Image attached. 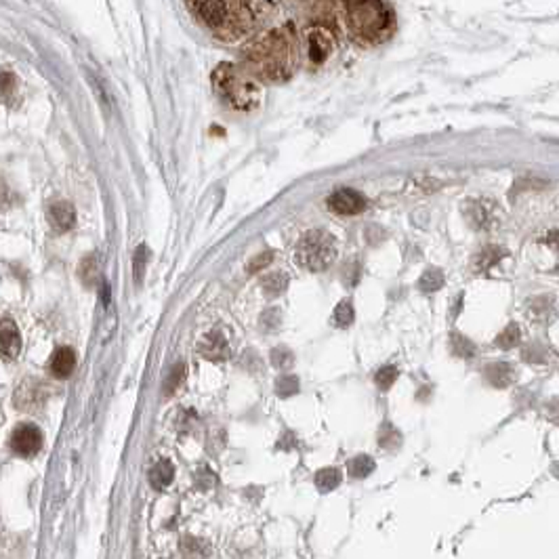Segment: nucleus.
Listing matches in <instances>:
<instances>
[{
    "mask_svg": "<svg viewBox=\"0 0 559 559\" xmlns=\"http://www.w3.org/2000/svg\"><path fill=\"white\" fill-rule=\"evenodd\" d=\"M375 460L370 458V456H366V454H360V456H356L351 463H349V475L351 477H366V475H370L372 471H375Z\"/></svg>",
    "mask_w": 559,
    "mask_h": 559,
    "instance_id": "nucleus-21",
    "label": "nucleus"
},
{
    "mask_svg": "<svg viewBox=\"0 0 559 559\" xmlns=\"http://www.w3.org/2000/svg\"><path fill=\"white\" fill-rule=\"evenodd\" d=\"M297 64L299 47L295 26L291 24L265 32L244 51V66L248 68V72L271 82L289 80Z\"/></svg>",
    "mask_w": 559,
    "mask_h": 559,
    "instance_id": "nucleus-1",
    "label": "nucleus"
},
{
    "mask_svg": "<svg viewBox=\"0 0 559 559\" xmlns=\"http://www.w3.org/2000/svg\"><path fill=\"white\" fill-rule=\"evenodd\" d=\"M488 381L496 387H507L513 379V366L509 364H490L486 368Z\"/></svg>",
    "mask_w": 559,
    "mask_h": 559,
    "instance_id": "nucleus-16",
    "label": "nucleus"
},
{
    "mask_svg": "<svg viewBox=\"0 0 559 559\" xmlns=\"http://www.w3.org/2000/svg\"><path fill=\"white\" fill-rule=\"evenodd\" d=\"M354 318H356V312H354V305H351V301H341L339 305H337V310H335V314H333V322H335V326H339V328H347L351 322H354Z\"/></svg>",
    "mask_w": 559,
    "mask_h": 559,
    "instance_id": "nucleus-20",
    "label": "nucleus"
},
{
    "mask_svg": "<svg viewBox=\"0 0 559 559\" xmlns=\"http://www.w3.org/2000/svg\"><path fill=\"white\" fill-rule=\"evenodd\" d=\"M286 284H289V277H286L284 273H271V275H267V277L263 280V289H265V293H267L269 297L280 295V293L284 291Z\"/></svg>",
    "mask_w": 559,
    "mask_h": 559,
    "instance_id": "nucleus-23",
    "label": "nucleus"
},
{
    "mask_svg": "<svg viewBox=\"0 0 559 559\" xmlns=\"http://www.w3.org/2000/svg\"><path fill=\"white\" fill-rule=\"evenodd\" d=\"M11 448L20 456H34L43 448V431L36 425L24 423L11 433Z\"/></svg>",
    "mask_w": 559,
    "mask_h": 559,
    "instance_id": "nucleus-7",
    "label": "nucleus"
},
{
    "mask_svg": "<svg viewBox=\"0 0 559 559\" xmlns=\"http://www.w3.org/2000/svg\"><path fill=\"white\" fill-rule=\"evenodd\" d=\"M328 206L337 215H358L366 208V198L362 194H358L356 189L343 187V189H337L328 198Z\"/></svg>",
    "mask_w": 559,
    "mask_h": 559,
    "instance_id": "nucleus-9",
    "label": "nucleus"
},
{
    "mask_svg": "<svg viewBox=\"0 0 559 559\" xmlns=\"http://www.w3.org/2000/svg\"><path fill=\"white\" fill-rule=\"evenodd\" d=\"M13 204H15V196H13L11 187L5 185V183H0V212L11 208Z\"/></svg>",
    "mask_w": 559,
    "mask_h": 559,
    "instance_id": "nucleus-32",
    "label": "nucleus"
},
{
    "mask_svg": "<svg viewBox=\"0 0 559 559\" xmlns=\"http://www.w3.org/2000/svg\"><path fill=\"white\" fill-rule=\"evenodd\" d=\"M337 259V244L328 231L312 229L297 244V261L310 271H322Z\"/></svg>",
    "mask_w": 559,
    "mask_h": 559,
    "instance_id": "nucleus-6",
    "label": "nucleus"
},
{
    "mask_svg": "<svg viewBox=\"0 0 559 559\" xmlns=\"http://www.w3.org/2000/svg\"><path fill=\"white\" fill-rule=\"evenodd\" d=\"M183 377H185V366H183V364L175 366V368L170 370V375H168L166 383H164V393H168V395H170V393H175V391H177V387L181 385Z\"/></svg>",
    "mask_w": 559,
    "mask_h": 559,
    "instance_id": "nucleus-29",
    "label": "nucleus"
},
{
    "mask_svg": "<svg viewBox=\"0 0 559 559\" xmlns=\"http://www.w3.org/2000/svg\"><path fill=\"white\" fill-rule=\"evenodd\" d=\"M343 11L349 34L358 45H381L389 41L395 30V11L387 3H347Z\"/></svg>",
    "mask_w": 559,
    "mask_h": 559,
    "instance_id": "nucleus-3",
    "label": "nucleus"
},
{
    "mask_svg": "<svg viewBox=\"0 0 559 559\" xmlns=\"http://www.w3.org/2000/svg\"><path fill=\"white\" fill-rule=\"evenodd\" d=\"M47 219L55 231H70L76 223V208L68 200H55L47 208Z\"/></svg>",
    "mask_w": 559,
    "mask_h": 559,
    "instance_id": "nucleus-10",
    "label": "nucleus"
},
{
    "mask_svg": "<svg viewBox=\"0 0 559 559\" xmlns=\"http://www.w3.org/2000/svg\"><path fill=\"white\" fill-rule=\"evenodd\" d=\"M147 256H150L147 248H145V246H139L137 252H135V259H133V267H135L133 273H135V282H137V284L143 280V271H145V265H147Z\"/></svg>",
    "mask_w": 559,
    "mask_h": 559,
    "instance_id": "nucleus-27",
    "label": "nucleus"
},
{
    "mask_svg": "<svg viewBox=\"0 0 559 559\" xmlns=\"http://www.w3.org/2000/svg\"><path fill=\"white\" fill-rule=\"evenodd\" d=\"M15 95H17V78H15V74L3 72V74H0V97L11 103L15 99Z\"/></svg>",
    "mask_w": 559,
    "mask_h": 559,
    "instance_id": "nucleus-22",
    "label": "nucleus"
},
{
    "mask_svg": "<svg viewBox=\"0 0 559 559\" xmlns=\"http://www.w3.org/2000/svg\"><path fill=\"white\" fill-rule=\"evenodd\" d=\"M22 351V335L11 318H0V360L11 362Z\"/></svg>",
    "mask_w": 559,
    "mask_h": 559,
    "instance_id": "nucleus-8",
    "label": "nucleus"
},
{
    "mask_svg": "<svg viewBox=\"0 0 559 559\" xmlns=\"http://www.w3.org/2000/svg\"><path fill=\"white\" fill-rule=\"evenodd\" d=\"M452 343L454 345H458V347H452L454 349V354H458V356H473V345L463 337V335H452Z\"/></svg>",
    "mask_w": 559,
    "mask_h": 559,
    "instance_id": "nucleus-31",
    "label": "nucleus"
},
{
    "mask_svg": "<svg viewBox=\"0 0 559 559\" xmlns=\"http://www.w3.org/2000/svg\"><path fill=\"white\" fill-rule=\"evenodd\" d=\"M173 477H175V467L170 465V460H158L154 467H152V471H150V484L156 488V490H164L166 486H170V481H173Z\"/></svg>",
    "mask_w": 559,
    "mask_h": 559,
    "instance_id": "nucleus-13",
    "label": "nucleus"
},
{
    "mask_svg": "<svg viewBox=\"0 0 559 559\" xmlns=\"http://www.w3.org/2000/svg\"><path fill=\"white\" fill-rule=\"evenodd\" d=\"M212 85L217 95L233 110L250 112L261 103L259 82L233 64H219L212 72Z\"/></svg>",
    "mask_w": 559,
    "mask_h": 559,
    "instance_id": "nucleus-4",
    "label": "nucleus"
},
{
    "mask_svg": "<svg viewBox=\"0 0 559 559\" xmlns=\"http://www.w3.org/2000/svg\"><path fill=\"white\" fill-rule=\"evenodd\" d=\"M502 256H504V250H502V248H498V246H486V248L477 254V259H475V271H486V269H490V267L496 265Z\"/></svg>",
    "mask_w": 559,
    "mask_h": 559,
    "instance_id": "nucleus-17",
    "label": "nucleus"
},
{
    "mask_svg": "<svg viewBox=\"0 0 559 559\" xmlns=\"http://www.w3.org/2000/svg\"><path fill=\"white\" fill-rule=\"evenodd\" d=\"M467 217L477 227H486V225L492 223V206L488 202H484V200H479V202L475 200V202H471L467 206Z\"/></svg>",
    "mask_w": 559,
    "mask_h": 559,
    "instance_id": "nucleus-14",
    "label": "nucleus"
},
{
    "mask_svg": "<svg viewBox=\"0 0 559 559\" xmlns=\"http://www.w3.org/2000/svg\"><path fill=\"white\" fill-rule=\"evenodd\" d=\"M419 286H421V291H425V293H435V291H440V289L444 286V273H442V269H437V267L427 269V271L421 275V280H419Z\"/></svg>",
    "mask_w": 559,
    "mask_h": 559,
    "instance_id": "nucleus-18",
    "label": "nucleus"
},
{
    "mask_svg": "<svg viewBox=\"0 0 559 559\" xmlns=\"http://www.w3.org/2000/svg\"><path fill=\"white\" fill-rule=\"evenodd\" d=\"M275 391H277V395L289 398V395H293V393L299 391V381H297L295 377H291V375L280 377V379L275 381Z\"/></svg>",
    "mask_w": 559,
    "mask_h": 559,
    "instance_id": "nucleus-25",
    "label": "nucleus"
},
{
    "mask_svg": "<svg viewBox=\"0 0 559 559\" xmlns=\"http://www.w3.org/2000/svg\"><path fill=\"white\" fill-rule=\"evenodd\" d=\"M187 9L196 13L215 38L233 43L250 34L259 26L263 13L273 7L265 3H191Z\"/></svg>",
    "mask_w": 559,
    "mask_h": 559,
    "instance_id": "nucleus-2",
    "label": "nucleus"
},
{
    "mask_svg": "<svg viewBox=\"0 0 559 559\" xmlns=\"http://www.w3.org/2000/svg\"><path fill=\"white\" fill-rule=\"evenodd\" d=\"M181 555L183 559H204L208 555V544L200 538L185 536L181 540Z\"/></svg>",
    "mask_w": 559,
    "mask_h": 559,
    "instance_id": "nucleus-15",
    "label": "nucleus"
},
{
    "mask_svg": "<svg viewBox=\"0 0 559 559\" xmlns=\"http://www.w3.org/2000/svg\"><path fill=\"white\" fill-rule=\"evenodd\" d=\"M80 275H82V282L85 284H95L97 280V259L95 256H87L82 263H80Z\"/></svg>",
    "mask_w": 559,
    "mask_h": 559,
    "instance_id": "nucleus-26",
    "label": "nucleus"
},
{
    "mask_svg": "<svg viewBox=\"0 0 559 559\" xmlns=\"http://www.w3.org/2000/svg\"><path fill=\"white\" fill-rule=\"evenodd\" d=\"M398 379V368L395 366H383L381 370H377L375 375V381L381 389H389Z\"/></svg>",
    "mask_w": 559,
    "mask_h": 559,
    "instance_id": "nucleus-28",
    "label": "nucleus"
},
{
    "mask_svg": "<svg viewBox=\"0 0 559 559\" xmlns=\"http://www.w3.org/2000/svg\"><path fill=\"white\" fill-rule=\"evenodd\" d=\"M519 337H521L519 326H517V324H509V326L496 337V345H498L500 349H511V347H515V345L519 343Z\"/></svg>",
    "mask_w": 559,
    "mask_h": 559,
    "instance_id": "nucleus-24",
    "label": "nucleus"
},
{
    "mask_svg": "<svg viewBox=\"0 0 559 559\" xmlns=\"http://www.w3.org/2000/svg\"><path fill=\"white\" fill-rule=\"evenodd\" d=\"M200 351L204 358H210V360H223L227 358V343L225 339L219 335V333H212V335H206L204 341L200 343Z\"/></svg>",
    "mask_w": 559,
    "mask_h": 559,
    "instance_id": "nucleus-12",
    "label": "nucleus"
},
{
    "mask_svg": "<svg viewBox=\"0 0 559 559\" xmlns=\"http://www.w3.org/2000/svg\"><path fill=\"white\" fill-rule=\"evenodd\" d=\"M76 368V354L70 347H59L51 360H49V370L55 379H68Z\"/></svg>",
    "mask_w": 559,
    "mask_h": 559,
    "instance_id": "nucleus-11",
    "label": "nucleus"
},
{
    "mask_svg": "<svg viewBox=\"0 0 559 559\" xmlns=\"http://www.w3.org/2000/svg\"><path fill=\"white\" fill-rule=\"evenodd\" d=\"M333 9H335L333 5H322L324 13H316L312 17V26L303 34L307 59L314 66L326 64L337 49V24Z\"/></svg>",
    "mask_w": 559,
    "mask_h": 559,
    "instance_id": "nucleus-5",
    "label": "nucleus"
},
{
    "mask_svg": "<svg viewBox=\"0 0 559 559\" xmlns=\"http://www.w3.org/2000/svg\"><path fill=\"white\" fill-rule=\"evenodd\" d=\"M339 484H341V471L335 469V467L322 469V471H318V475H316V486H318L322 492H331V490H335Z\"/></svg>",
    "mask_w": 559,
    "mask_h": 559,
    "instance_id": "nucleus-19",
    "label": "nucleus"
},
{
    "mask_svg": "<svg viewBox=\"0 0 559 559\" xmlns=\"http://www.w3.org/2000/svg\"><path fill=\"white\" fill-rule=\"evenodd\" d=\"M271 362L277 366V368H289L293 364V354L286 351V349H273L271 351Z\"/></svg>",
    "mask_w": 559,
    "mask_h": 559,
    "instance_id": "nucleus-30",
    "label": "nucleus"
},
{
    "mask_svg": "<svg viewBox=\"0 0 559 559\" xmlns=\"http://www.w3.org/2000/svg\"><path fill=\"white\" fill-rule=\"evenodd\" d=\"M271 259H273V254L267 250V252H263L261 256H254L250 263H248V273H254L256 269H263L265 265H269L271 263Z\"/></svg>",
    "mask_w": 559,
    "mask_h": 559,
    "instance_id": "nucleus-33",
    "label": "nucleus"
}]
</instances>
